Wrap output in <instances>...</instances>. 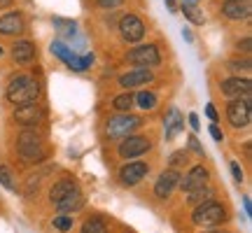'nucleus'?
Wrapping results in <instances>:
<instances>
[{"label": "nucleus", "instance_id": "nucleus-20", "mask_svg": "<svg viewBox=\"0 0 252 233\" xmlns=\"http://www.w3.org/2000/svg\"><path fill=\"white\" fill-rule=\"evenodd\" d=\"M12 56L17 63H31L35 58V45L31 40H19L17 45L12 47Z\"/></svg>", "mask_w": 252, "mask_h": 233}, {"label": "nucleus", "instance_id": "nucleus-27", "mask_svg": "<svg viewBox=\"0 0 252 233\" xmlns=\"http://www.w3.org/2000/svg\"><path fill=\"white\" fill-rule=\"evenodd\" d=\"M0 184L7 189V191H14L17 184H14V177H12V173H9L7 166H0Z\"/></svg>", "mask_w": 252, "mask_h": 233}, {"label": "nucleus", "instance_id": "nucleus-23", "mask_svg": "<svg viewBox=\"0 0 252 233\" xmlns=\"http://www.w3.org/2000/svg\"><path fill=\"white\" fill-rule=\"evenodd\" d=\"M182 14H185L194 26H203V24H206V17L201 14V9H198L196 5H191V2H182Z\"/></svg>", "mask_w": 252, "mask_h": 233}, {"label": "nucleus", "instance_id": "nucleus-31", "mask_svg": "<svg viewBox=\"0 0 252 233\" xmlns=\"http://www.w3.org/2000/svg\"><path fill=\"white\" fill-rule=\"evenodd\" d=\"M229 68H231V70H236V72H241V70H250V58H248V56H245V58H234V61L229 63Z\"/></svg>", "mask_w": 252, "mask_h": 233}, {"label": "nucleus", "instance_id": "nucleus-32", "mask_svg": "<svg viewBox=\"0 0 252 233\" xmlns=\"http://www.w3.org/2000/svg\"><path fill=\"white\" fill-rule=\"evenodd\" d=\"M231 175H234V179L238 184L243 182V171H241V163L238 161H231Z\"/></svg>", "mask_w": 252, "mask_h": 233}, {"label": "nucleus", "instance_id": "nucleus-37", "mask_svg": "<svg viewBox=\"0 0 252 233\" xmlns=\"http://www.w3.org/2000/svg\"><path fill=\"white\" fill-rule=\"evenodd\" d=\"M206 115H208V119H210V121H217V110H215V105H213V103H208V105H206Z\"/></svg>", "mask_w": 252, "mask_h": 233}, {"label": "nucleus", "instance_id": "nucleus-29", "mask_svg": "<svg viewBox=\"0 0 252 233\" xmlns=\"http://www.w3.org/2000/svg\"><path fill=\"white\" fill-rule=\"evenodd\" d=\"M54 26L56 28H61V33L63 35H72L75 33V21H65V19H54Z\"/></svg>", "mask_w": 252, "mask_h": 233}, {"label": "nucleus", "instance_id": "nucleus-13", "mask_svg": "<svg viewBox=\"0 0 252 233\" xmlns=\"http://www.w3.org/2000/svg\"><path fill=\"white\" fill-rule=\"evenodd\" d=\"M42 116H45V110L37 103H26V105H19L14 110V119L24 126H35L37 121H42Z\"/></svg>", "mask_w": 252, "mask_h": 233}, {"label": "nucleus", "instance_id": "nucleus-35", "mask_svg": "<svg viewBox=\"0 0 252 233\" xmlns=\"http://www.w3.org/2000/svg\"><path fill=\"white\" fill-rule=\"evenodd\" d=\"M98 2V7H103V9H112V7H119L124 0H96Z\"/></svg>", "mask_w": 252, "mask_h": 233}, {"label": "nucleus", "instance_id": "nucleus-3", "mask_svg": "<svg viewBox=\"0 0 252 233\" xmlns=\"http://www.w3.org/2000/svg\"><path fill=\"white\" fill-rule=\"evenodd\" d=\"M226 119L234 128H248L252 119V100L250 93L248 96H241V98H234L229 105H226Z\"/></svg>", "mask_w": 252, "mask_h": 233}, {"label": "nucleus", "instance_id": "nucleus-9", "mask_svg": "<svg viewBox=\"0 0 252 233\" xmlns=\"http://www.w3.org/2000/svg\"><path fill=\"white\" fill-rule=\"evenodd\" d=\"M119 33L126 42H140L145 35V24L135 14H124L119 21Z\"/></svg>", "mask_w": 252, "mask_h": 233}, {"label": "nucleus", "instance_id": "nucleus-6", "mask_svg": "<svg viewBox=\"0 0 252 233\" xmlns=\"http://www.w3.org/2000/svg\"><path fill=\"white\" fill-rule=\"evenodd\" d=\"M52 52H54V56H59V58H61L68 68H72V70H77V72H84L91 63H94V56H91V54H87V56H82V58H80L77 54H72V52L63 45V42H54V45H52Z\"/></svg>", "mask_w": 252, "mask_h": 233}, {"label": "nucleus", "instance_id": "nucleus-8", "mask_svg": "<svg viewBox=\"0 0 252 233\" xmlns=\"http://www.w3.org/2000/svg\"><path fill=\"white\" fill-rule=\"evenodd\" d=\"M150 140L147 138H140V135H126L122 145H119V156L122 159H133V156H140V154L150 152Z\"/></svg>", "mask_w": 252, "mask_h": 233}, {"label": "nucleus", "instance_id": "nucleus-19", "mask_svg": "<svg viewBox=\"0 0 252 233\" xmlns=\"http://www.w3.org/2000/svg\"><path fill=\"white\" fill-rule=\"evenodd\" d=\"M54 205H56V210H59L61 215L63 212H75V210H80V207L84 205V196L80 194V189H72L68 196L61 198V201L54 203Z\"/></svg>", "mask_w": 252, "mask_h": 233}, {"label": "nucleus", "instance_id": "nucleus-24", "mask_svg": "<svg viewBox=\"0 0 252 233\" xmlns=\"http://www.w3.org/2000/svg\"><path fill=\"white\" fill-rule=\"evenodd\" d=\"M133 103H138L140 110H154L157 108V96L152 91H140L138 96H133Z\"/></svg>", "mask_w": 252, "mask_h": 233}, {"label": "nucleus", "instance_id": "nucleus-21", "mask_svg": "<svg viewBox=\"0 0 252 233\" xmlns=\"http://www.w3.org/2000/svg\"><path fill=\"white\" fill-rule=\"evenodd\" d=\"M72 189H77L75 179H61V182H56L54 187H52V191H49V198H52V203H59L61 198H65L68 194H70Z\"/></svg>", "mask_w": 252, "mask_h": 233}, {"label": "nucleus", "instance_id": "nucleus-10", "mask_svg": "<svg viewBox=\"0 0 252 233\" xmlns=\"http://www.w3.org/2000/svg\"><path fill=\"white\" fill-rule=\"evenodd\" d=\"M147 173H150V166L145 161L126 163V166H122V171H119V182L124 187H135L138 182H143V177Z\"/></svg>", "mask_w": 252, "mask_h": 233}, {"label": "nucleus", "instance_id": "nucleus-14", "mask_svg": "<svg viewBox=\"0 0 252 233\" xmlns=\"http://www.w3.org/2000/svg\"><path fill=\"white\" fill-rule=\"evenodd\" d=\"M208 179H210L208 168H203V166H194V168H191L185 177H180V184H178V187H182L189 194V191H194V189L208 184Z\"/></svg>", "mask_w": 252, "mask_h": 233}, {"label": "nucleus", "instance_id": "nucleus-12", "mask_svg": "<svg viewBox=\"0 0 252 233\" xmlns=\"http://www.w3.org/2000/svg\"><path fill=\"white\" fill-rule=\"evenodd\" d=\"M180 184V173L171 168V171H163L157 179V184H154V194L157 198H168L173 194V189Z\"/></svg>", "mask_w": 252, "mask_h": 233}, {"label": "nucleus", "instance_id": "nucleus-34", "mask_svg": "<svg viewBox=\"0 0 252 233\" xmlns=\"http://www.w3.org/2000/svg\"><path fill=\"white\" fill-rule=\"evenodd\" d=\"M250 49H252V40L250 37H243V40L238 42V52H243L245 56H250Z\"/></svg>", "mask_w": 252, "mask_h": 233}, {"label": "nucleus", "instance_id": "nucleus-33", "mask_svg": "<svg viewBox=\"0 0 252 233\" xmlns=\"http://www.w3.org/2000/svg\"><path fill=\"white\" fill-rule=\"evenodd\" d=\"M189 149H191V152H196L198 156H203V147H201V143H198L194 135H189Z\"/></svg>", "mask_w": 252, "mask_h": 233}, {"label": "nucleus", "instance_id": "nucleus-1", "mask_svg": "<svg viewBox=\"0 0 252 233\" xmlns=\"http://www.w3.org/2000/svg\"><path fill=\"white\" fill-rule=\"evenodd\" d=\"M40 98V84L28 75H17L7 84V100L12 105H26V103H37Z\"/></svg>", "mask_w": 252, "mask_h": 233}, {"label": "nucleus", "instance_id": "nucleus-36", "mask_svg": "<svg viewBox=\"0 0 252 233\" xmlns=\"http://www.w3.org/2000/svg\"><path fill=\"white\" fill-rule=\"evenodd\" d=\"M210 135H213V140H217V143H222V140H224V135H222V131H220L217 121H213V124H210Z\"/></svg>", "mask_w": 252, "mask_h": 233}, {"label": "nucleus", "instance_id": "nucleus-42", "mask_svg": "<svg viewBox=\"0 0 252 233\" xmlns=\"http://www.w3.org/2000/svg\"><path fill=\"white\" fill-rule=\"evenodd\" d=\"M0 56H2V47H0Z\"/></svg>", "mask_w": 252, "mask_h": 233}, {"label": "nucleus", "instance_id": "nucleus-7", "mask_svg": "<svg viewBox=\"0 0 252 233\" xmlns=\"http://www.w3.org/2000/svg\"><path fill=\"white\" fill-rule=\"evenodd\" d=\"M19 154L26 159V161H42L45 159V149L42 143L35 133H21L19 135Z\"/></svg>", "mask_w": 252, "mask_h": 233}, {"label": "nucleus", "instance_id": "nucleus-38", "mask_svg": "<svg viewBox=\"0 0 252 233\" xmlns=\"http://www.w3.org/2000/svg\"><path fill=\"white\" fill-rule=\"evenodd\" d=\"M189 124H191V128H194V131H198V128H201V121H198V115H194V112H191V115H189Z\"/></svg>", "mask_w": 252, "mask_h": 233}, {"label": "nucleus", "instance_id": "nucleus-2", "mask_svg": "<svg viewBox=\"0 0 252 233\" xmlns=\"http://www.w3.org/2000/svg\"><path fill=\"white\" fill-rule=\"evenodd\" d=\"M191 219H194V224H196V226L213 229V226H220V224H224V222H226V210L217 203L215 198H210V201H206V203L196 205V210H194Z\"/></svg>", "mask_w": 252, "mask_h": 233}, {"label": "nucleus", "instance_id": "nucleus-30", "mask_svg": "<svg viewBox=\"0 0 252 233\" xmlns=\"http://www.w3.org/2000/svg\"><path fill=\"white\" fill-rule=\"evenodd\" d=\"M168 163H171V168L185 166V163H187V152H185V149H182V152H173L171 156H168Z\"/></svg>", "mask_w": 252, "mask_h": 233}, {"label": "nucleus", "instance_id": "nucleus-4", "mask_svg": "<svg viewBox=\"0 0 252 233\" xmlns=\"http://www.w3.org/2000/svg\"><path fill=\"white\" fill-rule=\"evenodd\" d=\"M140 126H143V119H140V116L122 112V115L110 116L108 119L105 133H108L110 138H126V135H133V131L135 128H140Z\"/></svg>", "mask_w": 252, "mask_h": 233}, {"label": "nucleus", "instance_id": "nucleus-17", "mask_svg": "<svg viewBox=\"0 0 252 233\" xmlns=\"http://www.w3.org/2000/svg\"><path fill=\"white\" fill-rule=\"evenodd\" d=\"M0 33L2 35H19L24 33V19L19 12H7L0 17Z\"/></svg>", "mask_w": 252, "mask_h": 233}, {"label": "nucleus", "instance_id": "nucleus-40", "mask_svg": "<svg viewBox=\"0 0 252 233\" xmlns=\"http://www.w3.org/2000/svg\"><path fill=\"white\" fill-rule=\"evenodd\" d=\"M182 37H185L187 42H191V40H194V37H191V30H187V28H182Z\"/></svg>", "mask_w": 252, "mask_h": 233}, {"label": "nucleus", "instance_id": "nucleus-41", "mask_svg": "<svg viewBox=\"0 0 252 233\" xmlns=\"http://www.w3.org/2000/svg\"><path fill=\"white\" fill-rule=\"evenodd\" d=\"M182 2H191V5H196L198 0H182Z\"/></svg>", "mask_w": 252, "mask_h": 233}, {"label": "nucleus", "instance_id": "nucleus-11", "mask_svg": "<svg viewBox=\"0 0 252 233\" xmlns=\"http://www.w3.org/2000/svg\"><path fill=\"white\" fill-rule=\"evenodd\" d=\"M222 14L231 21H245L252 14V0H226L222 5Z\"/></svg>", "mask_w": 252, "mask_h": 233}, {"label": "nucleus", "instance_id": "nucleus-39", "mask_svg": "<svg viewBox=\"0 0 252 233\" xmlns=\"http://www.w3.org/2000/svg\"><path fill=\"white\" fill-rule=\"evenodd\" d=\"M163 2H166V7L171 9L173 14H175V12H178V5H175V0H163Z\"/></svg>", "mask_w": 252, "mask_h": 233}, {"label": "nucleus", "instance_id": "nucleus-43", "mask_svg": "<svg viewBox=\"0 0 252 233\" xmlns=\"http://www.w3.org/2000/svg\"><path fill=\"white\" fill-rule=\"evenodd\" d=\"M210 233H220V231H210Z\"/></svg>", "mask_w": 252, "mask_h": 233}, {"label": "nucleus", "instance_id": "nucleus-15", "mask_svg": "<svg viewBox=\"0 0 252 233\" xmlns=\"http://www.w3.org/2000/svg\"><path fill=\"white\" fill-rule=\"evenodd\" d=\"M222 93L229 98H241V96L252 93V84L248 77H229L222 82Z\"/></svg>", "mask_w": 252, "mask_h": 233}, {"label": "nucleus", "instance_id": "nucleus-22", "mask_svg": "<svg viewBox=\"0 0 252 233\" xmlns=\"http://www.w3.org/2000/svg\"><path fill=\"white\" fill-rule=\"evenodd\" d=\"M213 196H215L213 187H210V184H203V187L194 189V191H189V203H191V205H201V203L210 201Z\"/></svg>", "mask_w": 252, "mask_h": 233}, {"label": "nucleus", "instance_id": "nucleus-18", "mask_svg": "<svg viewBox=\"0 0 252 233\" xmlns=\"http://www.w3.org/2000/svg\"><path fill=\"white\" fill-rule=\"evenodd\" d=\"M163 124H166V140H173V138H175V135L185 128V119H182L180 110L171 108V112H168V115H166V119H163Z\"/></svg>", "mask_w": 252, "mask_h": 233}, {"label": "nucleus", "instance_id": "nucleus-25", "mask_svg": "<svg viewBox=\"0 0 252 233\" xmlns=\"http://www.w3.org/2000/svg\"><path fill=\"white\" fill-rule=\"evenodd\" d=\"M82 233H108V224H105V219H100V217H91V219L84 222Z\"/></svg>", "mask_w": 252, "mask_h": 233}, {"label": "nucleus", "instance_id": "nucleus-5", "mask_svg": "<svg viewBox=\"0 0 252 233\" xmlns=\"http://www.w3.org/2000/svg\"><path fill=\"white\" fill-rule=\"evenodd\" d=\"M126 61L138 65V68H154L161 63V54H159V47L157 45H143L135 47L126 54Z\"/></svg>", "mask_w": 252, "mask_h": 233}, {"label": "nucleus", "instance_id": "nucleus-26", "mask_svg": "<svg viewBox=\"0 0 252 233\" xmlns=\"http://www.w3.org/2000/svg\"><path fill=\"white\" fill-rule=\"evenodd\" d=\"M112 108L117 110V112H128V110L133 108V96L131 93H119L117 98L112 100Z\"/></svg>", "mask_w": 252, "mask_h": 233}, {"label": "nucleus", "instance_id": "nucleus-16", "mask_svg": "<svg viewBox=\"0 0 252 233\" xmlns=\"http://www.w3.org/2000/svg\"><path fill=\"white\" fill-rule=\"evenodd\" d=\"M152 77L154 75L150 68H138V70H128L126 75H122V77H119V84H122V89H135V87L150 84Z\"/></svg>", "mask_w": 252, "mask_h": 233}, {"label": "nucleus", "instance_id": "nucleus-28", "mask_svg": "<svg viewBox=\"0 0 252 233\" xmlns=\"http://www.w3.org/2000/svg\"><path fill=\"white\" fill-rule=\"evenodd\" d=\"M52 224H54V229H56V231L65 233V231H70V229H72V217H68V215H65V212H63V215L54 217V222H52Z\"/></svg>", "mask_w": 252, "mask_h": 233}]
</instances>
